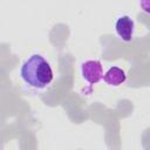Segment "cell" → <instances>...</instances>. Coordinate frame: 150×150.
<instances>
[{
  "label": "cell",
  "instance_id": "7a4b0ae2",
  "mask_svg": "<svg viewBox=\"0 0 150 150\" xmlns=\"http://www.w3.org/2000/svg\"><path fill=\"white\" fill-rule=\"evenodd\" d=\"M103 66L98 60H87L81 63V76L88 84H97L103 80Z\"/></svg>",
  "mask_w": 150,
  "mask_h": 150
},
{
  "label": "cell",
  "instance_id": "6da1fadb",
  "mask_svg": "<svg viewBox=\"0 0 150 150\" xmlns=\"http://www.w3.org/2000/svg\"><path fill=\"white\" fill-rule=\"evenodd\" d=\"M20 77L25 84L35 90L46 89L54 79L50 63L41 54L28 56L20 68Z\"/></svg>",
  "mask_w": 150,
  "mask_h": 150
},
{
  "label": "cell",
  "instance_id": "3957f363",
  "mask_svg": "<svg viewBox=\"0 0 150 150\" xmlns=\"http://www.w3.org/2000/svg\"><path fill=\"white\" fill-rule=\"evenodd\" d=\"M115 32L117 36L124 41L130 42L134 39V32H135V22L130 15H121L115 21Z\"/></svg>",
  "mask_w": 150,
  "mask_h": 150
},
{
  "label": "cell",
  "instance_id": "277c9868",
  "mask_svg": "<svg viewBox=\"0 0 150 150\" xmlns=\"http://www.w3.org/2000/svg\"><path fill=\"white\" fill-rule=\"evenodd\" d=\"M125 80H127L125 71L117 66L110 67L103 75V81L109 87H120L125 82Z\"/></svg>",
  "mask_w": 150,
  "mask_h": 150
},
{
  "label": "cell",
  "instance_id": "5b68a950",
  "mask_svg": "<svg viewBox=\"0 0 150 150\" xmlns=\"http://www.w3.org/2000/svg\"><path fill=\"white\" fill-rule=\"evenodd\" d=\"M138 4H139L141 9L144 13L150 15V0H138Z\"/></svg>",
  "mask_w": 150,
  "mask_h": 150
}]
</instances>
